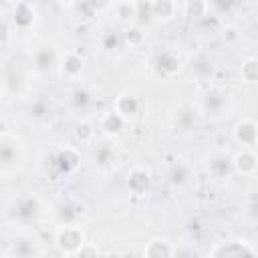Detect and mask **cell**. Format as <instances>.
Returning a JSON list of instances; mask_svg holds the SVG:
<instances>
[{
	"label": "cell",
	"instance_id": "14",
	"mask_svg": "<svg viewBox=\"0 0 258 258\" xmlns=\"http://www.w3.org/2000/svg\"><path fill=\"white\" fill-rule=\"evenodd\" d=\"M32 62H34V69L40 71V73H46V71H52L56 64H58V54L54 52L52 46H38L32 54Z\"/></svg>",
	"mask_w": 258,
	"mask_h": 258
},
{
	"label": "cell",
	"instance_id": "29",
	"mask_svg": "<svg viewBox=\"0 0 258 258\" xmlns=\"http://www.w3.org/2000/svg\"><path fill=\"white\" fill-rule=\"evenodd\" d=\"M169 177H171V181H173V183H183V181L189 177V171H187V167H185V165L175 163V165L171 167V171H169Z\"/></svg>",
	"mask_w": 258,
	"mask_h": 258
},
{
	"label": "cell",
	"instance_id": "24",
	"mask_svg": "<svg viewBox=\"0 0 258 258\" xmlns=\"http://www.w3.org/2000/svg\"><path fill=\"white\" fill-rule=\"evenodd\" d=\"M224 105H226V97H224V93H220V91H210V93L206 95V99H204V109H206L208 113H212V115H218Z\"/></svg>",
	"mask_w": 258,
	"mask_h": 258
},
{
	"label": "cell",
	"instance_id": "18",
	"mask_svg": "<svg viewBox=\"0 0 258 258\" xmlns=\"http://www.w3.org/2000/svg\"><path fill=\"white\" fill-rule=\"evenodd\" d=\"M208 169L214 177H226L232 173V157L222 151H216L208 157Z\"/></svg>",
	"mask_w": 258,
	"mask_h": 258
},
{
	"label": "cell",
	"instance_id": "4",
	"mask_svg": "<svg viewBox=\"0 0 258 258\" xmlns=\"http://www.w3.org/2000/svg\"><path fill=\"white\" fill-rule=\"evenodd\" d=\"M56 67L60 69L62 79H67V81H77V79L83 75V71H85V58H83L77 50H64V52L58 56V64H56Z\"/></svg>",
	"mask_w": 258,
	"mask_h": 258
},
{
	"label": "cell",
	"instance_id": "30",
	"mask_svg": "<svg viewBox=\"0 0 258 258\" xmlns=\"http://www.w3.org/2000/svg\"><path fill=\"white\" fill-rule=\"evenodd\" d=\"M85 2H87V6H89L93 12H97V14L111 10L113 4H115V0H85Z\"/></svg>",
	"mask_w": 258,
	"mask_h": 258
},
{
	"label": "cell",
	"instance_id": "10",
	"mask_svg": "<svg viewBox=\"0 0 258 258\" xmlns=\"http://www.w3.org/2000/svg\"><path fill=\"white\" fill-rule=\"evenodd\" d=\"M127 125H129V121H125L119 113H115L113 109L111 111H105L103 115H101V119H99V129L105 133V135H109V137H117V135H121L125 129H127Z\"/></svg>",
	"mask_w": 258,
	"mask_h": 258
},
{
	"label": "cell",
	"instance_id": "11",
	"mask_svg": "<svg viewBox=\"0 0 258 258\" xmlns=\"http://www.w3.org/2000/svg\"><path fill=\"white\" fill-rule=\"evenodd\" d=\"M149 185H151V175L147 169L143 167H133L129 173H127V189L133 194V196H143L149 191Z\"/></svg>",
	"mask_w": 258,
	"mask_h": 258
},
{
	"label": "cell",
	"instance_id": "26",
	"mask_svg": "<svg viewBox=\"0 0 258 258\" xmlns=\"http://www.w3.org/2000/svg\"><path fill=\"white\" fill-rule=\"evenodd\" d=\"M101 44H103L105 50H115V48H119V46L123 44V40H121V32H115V30L105 32V34L101 36Z\"/></svg>",
	"mask_w": 258,
	"mask_h": 258
},
{
	"label": "cell",
	"instance_id": "15",
	"mask_svg": "<svg viewBox=\"0 0 258 258\" xmlns=\"http://www.w3.org/2000/svg\"><path fill=\"white\" fill-rule=\"evenodd\" d=\"M179 10L177 0H149V12L153 20H171Z\"/></svg>",
	"mask_w": 258,
	"mask_h": 258
},
{
	"label": "cell",
	"instance_id": "28",
	"mask_svg": "<svg viewBox=\"0 0 258 258\" xmlns=\"http://www.w3.org/2000/svg\"><path fill=\"white\" fill-rule=\"evenodd\" d=\"M103 252L97 248V244H93V242H85L77 252H75V258H85V256H91V258H97V256H101Z\"/></svg>",
	"mask_w": 258,
	"mask_h": 258
},
{
	"label": "cell",
	"instance_id": "13",
	"mask_svg": "<svg viewBox=\"0 0 258 258\" xmlns=\"http://www.w3.org/2000/svg\"><path fill=\"white\" fill-rule=\"evenodd\" d=\"M179 10L183 18L191 22H200L210 16V0H181Z\"/></svg>",
	"mask_w": 258,
	"mask_h": 258
},
{
	"label": "cell",
	"instance_id": "21",
	"mask_svg": "<svg viewBox=\"0 0 258 258\" xmlns=\"http://www.w3.org/2000/svg\"><path fill=\"white\" fill-rule=\"evenodd\" d=\"M95 135H97V127L91 123V121H79L73 125V137L79 145H91L95 141Z\"/></svg>",
	"mask_w": 258,
	"mask_h": 258
},
{
	"label": "cell",
	"instance_id": "19",
	"mask_svg": "<svg viewBox=\"0 0 258 258\" xmlns=\"http://www.w3.org/2000/svg\"><path fill=\"white\" fill-rule=\"evenodd\" d=\"M42 250L38 248V242L32 236H20L18 240L12 242V248L8 250V254L12 256H36Z\"/></svg>",
	"mask_w": 258,
	"mask_h": 258
},
{
	"label": "cell",
	"instance_id": "32",
	"mask_svg": "<svg viewBox=\"0 0 258 258\" xmlns=\"http://www.w3.org/2000/svg\"><path fill=\"white\" fill-rule=\"evenodd\" d=\"M73 101H75V105L79 107L81 103H87V101H89V93L83 91V89H77V91L73 93Z\"/></svg>",
	"mask_w": 258,
	"mask_h": 258
},
{
	"label": "cell",
	"instance_id": "3",
	"mask_svg": "<svg viewBox=\"0 0 258 258\" xmlns=\"http://www.w3.org/2000/svg\"><path fill=\"white\" fill-rule=\"evenodd\" d=\"M232 139L242 145V147H256V141H258V125L254 119L250 117H242L236 121L234 129H232Z\"/></svg>",
	"mask_w": 258,
	"mask_h": 258
},
{
	"label": "cell",
	"instance_id": "12",
	"mask_svg": "<svg viewBox=\"0 0 258 258\" xmlns=\"http://www.w3.org/2000/svg\"><path fill=\"white\" fill-rule=\"evenodd\" d=\"M40 208L42 206H40V200L36 196H22L14 204V216L22 222H28V220H34L40 214Z\"/></svg>",
	"mask_w": 258,
	"mask_h": 258
},
{
	"label": "cell",
	"instance_id": "7",
	"mask_svg": "<svg viewBox=\"0 0 258 258\" xmlns=\"http://www.w3.org/2000/svg\"><path fill=\"white\" fill-rule=\"evenodd\" d=\"M113 111L119 113L125 121H133L141 111V101H139V97H135L131 93L117 95L113 101Z\"/></svg>",
	"mask_w": 258,
	"mask_h": 258
},
{
	"label": "cell",
	"instance_id": "2",
	"mask_svg": "<svg viewBox=\"0 0 258 258\" xmlns=\"http://www.w3.org/2000/svg\"><path fill=\"white\" fill-rule=\"evenodd\" d=\"M208 254L212 258H246V256H256L258 248L246 238H232L218 242Z\"/></svg>",
	"mask_w": 258,
	"mask_h": 258
},
{
	"label": "cell",
	"instance_id": "25",
	"mask_svg": "<svg viewBox=\"0 0 258 258\" xmlns=\"http://www.w3.org/2000/svg\"><path fill=\"white\" fill-rule=\"evenodd\" d=\"M28 115H30V119H34V121H42V119H46V117L50 115V107H48V103H46L44 99H36V101L30 103Z\"/></svg>",
	"mask_w": 258,
	"mask_h": 258
},
{
	"label": "cell",
	"instance_id": "9",
	"mask_svg": "<svg viewBox=\"0 0 258 258\" xmlns=\"http://www.w3.org/2000/svg\"><path fill=\"white\" fill-rule=\"evenodd\" d=\"M175 250H177V246H173L171 240L151 238L149 242H145L141 254L147 256V258H169V256H175Z\"/></svg>",
	"mask_w": 258,
	"mask_h": 258
},
{
	"label": "cell",
	"instance_id": "22",
	"mask_svg": "<svg viewBox=\"0 0 258 258\" xmlns=\"http://www.w3.org/2000/svg\"><path fill=\"white\" fill-rule=\"evenodd\" d=\"M121 40L123 44H127L129 48H137L145 42V28L139 24H127L121 32Z\"/></svg>",
	"mask_w": 258,
	"mask_h": 258
},
{
	"label": "cell",
	"instance_id": "34",
	"mask_svg": "<svg viewBox=\"0 0 258 258\" xmlns=\"http://www.w3.org/2000/svg\"><path fill=\"white\" fill-rule=\"evenodd\" d=\"M4 2H6V4H12V6H14V4H18V2H22V0H4Z\"/></svg>",
	"mask_w": 258,
	"mask_h": 258
},
{
	"label": "cell",
	"instance_id": "1",
	"mask_svg": "<svg viewBox=\"0 0 258 258\" xmlns=\"http://www.w3.org/2000/svg\"><path fill=\"white\" fill-rule=\"evenodd\" d=\"M85 242H87V234L75 222H62L60 226H56L54 236H52V244L62 256H75V252Z\"/></svg>",
	"mask_w": 258,
	"mask_h": 258
},
{
	"label": "cell",
	"instance_id": "31",
	"mask_svg": "<svg viewBox=\"0 0 258 258\" xmlns=\"http://www.w3.org/2000/svg\"><path fill=\"white\" fill-rule=\"evenodd\" d=\"M111 155H113V151H111L109 147H99V149H97V159H99V163H109V161H111Z\"/></svg>",
	"mask_w": 258,
	"mask_h": 258
},
{
	"label": "cell",
	"instance_id": "8",
	"mask_svg": "<svg viewBox=\"0 0 258 258\" xmlns=\"http://www.w3.org/2000/svg\"><path fill=\"white\" fill-rule=\"evenodd\" d=\"M54 165L64 175L77 171L79 165H81V153H79V149L77 147H62V149H58L56 155H54Z\"/></svg>",
	"mask_w": 258,
	"mask_h": 258
},
{
	"label": "cell",
	"instance_id": "5",
	"mask_svg": "<svg viewBox=\"0 0 258 258\" xmlns=\"http://www.w3.org/2000/svg\"><path fill=\"white\" fill-rule=\"evenodd\" d=\"M258 169V157L252 147H242L232 155V171L242 177H252Z\"/></svg>",
	"mask_w": 258,
	"mask_h": 258
},
{
	"label": "cell",
	"instance_id": "6",
	"mask_svg": "<svg viewBox=\"0 0 258 258\" xmlns=\"http://www.w3.org/2000/svg\"><path fill=\"white\" fill-rule=\"evenodd\" d=\"M153 67L161 77H173L181 69V58H179V54L175 50L163 48L161 52H157V56L153 60Z\"/></svg>",
	"mask_w": 258,
	"mask_h": 258
},
{
	"label": "cell",
	"instance_id": "20",
	"mask_svg": "<svg viewBox=\"0 0 258 258\" xmlns=\"http://www.w3.org/2000/svg\"><path fill=\"white\" fill-rule=\"evenodd\" d=\"M214 60L208 56V54H204V52H200V54H196L194 58H191V73L200 79V81H208V79H212V75H214Z\"/></svg>",
	"mask_w": 258,
	"mask_h": 258
},
{
	"label": "cell",
	"instance_id": "16",
	"mask_svg": "<svg viewBox=\"0 0 258 258\" xmlns=\"http://www.w3.org/2000/svg\"><path fill=\"white\" fill-rule=\"evenodd\" d=\"M34 22V6L26 0L18 2L12 6V24L20 30H26Z\"/></svg>",
	"mask_w": 258,
	"mask_h": 258
},
{
	"label": "cell",
	"instance_id": "33",
	"mask_svg": "<svg viewBox=\"0 0 258 258\" xmlns=\"http://www.w3.org/2000/svg\"><path fill=\"white\" fill-rule=\"evenodd\" d=\"M56 2H60V4H75V2H79V0H56Z\"/></svg>",
	"mask_w": 258,
	"mask_h": 258
},
{
	"label": "cell",
	"instance_id": "27",
	"mask_svg": "<svg viewBox=\"0 0 258 258\" xmlns=\"http://www.w3.org/2000/svg\"><path fill=\"white\" fill-rule=\"evenodd\" d=\"M18 159L16 149L12 147V143H0V163L2 165H12Z\"/></svg>",
	"mask_w": 258,
	"mask_h": 258
},
{
	"label": "cell",
	"instance_id": "23",
	"mask_svg": "<svg viewBox=\"0 0 258 258\" xmlns=\"http://www.w3.org/2000/svg\"><path fill=\"white\" fill-rule=\"evenodd\" d=\"M240 79L246 85H256L258 83V58L256 56H248L242 60L240 64Z\"/></svg>",
	"mask_w": 258,
	"mask_h": 258
},
{
	"label": "cell",
	"instance_id": "17",
	"mask_svg": "<svg viewBox=\"0 0 258 258\" xmlns=\"http://www.w3.org/2000/svg\"><path fill=\"white\" fill-rule=\"evenodd\" d=\"M113 14H115V20L121 22L123 26L135 24L137 0H115V4H113Z\"/></svg>",
	"mask_w": 258,
	"mask_h": 258
}]
</instances>
